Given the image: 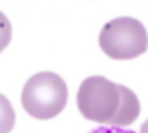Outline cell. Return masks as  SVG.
<instances>
[{
  "label": "cell",
  "mask_w": 148,
  "mask_h": 133,
  "mask_svg": "<svg viewBox=\"0 0 148 133\" xmlns=\"http://www.w3.org/2000/svg\"><path fill=\"white\" fill-rule=\"evenodd\" d=\"M21 103L23 109L34 118H54L64 111L68 103V84L58 73L40 71L25 83Z\"/></svg>",
  "instance_id": "1"
},
{
  "label": "cell",
  "mask_w": 148,
  "mask_h": 133,
  "mask_svg": "<svg viewBox=\"0 0 148 133\" xmlns=\"http://www.w3.org/2000/svg\"><path fill=\"white\" fill-rule=\"evenodd\" d=\"M99 47L107 56L116 60L137 58L148 47V32L139 19L116 17L103 25L99 32Z\"/></svg>",
  "instance_id": "2"
},
{
  "label": "cell",
  "mask_w": 148,
  "mask_h": 133,
  "mask_svg": "<svg viewBox=\"0 0 148 133\" xmlns=\"http://www.w3.org/2000/svg\"><path fill=\"white\" fill-rule=\"evenodd\" d=\"M77 107L92 122L111 124L120 107V84L103 75L86 77L77 90Z\"/></svg>",
  "instance_id": "3"
},
{
  "label": "cell",
  "mask_w": 148,
  "mask_h": 133,
  "mask_svg": "<svg viewBox=\"0 0 148 133\" xmlns=\"http://www.w3.org/2000/svg\"><path fill=\"white\" fill-rule=\"evenodd\" d=\"M139 114H141V101H139L137 94L131 88L120 84V107L114 118L111 120V126L127 128L130 124H133L137 120Z\"/></svg>",
  "instance_id": "4"
},
{
  "label": "cell",
  "mask_w": 148,
  "mask_h": 133,
  "mask_svg": "<svg viewBox=\"0 0 148 133\" xmlns=\"http://www.w3.org/2000/svg\"><path fill=\"white\" fill-rule=\"evenodd\" d=\"M15 126V111L11 101L0 94V133H10Z\"/></svg>",
  "instance_id": "5"
},
{
  "label": "cell",
  "mask_w": 148,
  "mask_h": 133,
  "mask_svg": "<svg viewBox=\"0 0 148 133\" xmlns=\"http://www.w3.org/2000/svg\"><path fill=\"white\" fill-rule=\"evenodd\" d=\"M11 41V23L6 17V13L0 11V53L10 45Z\"/></svg>",
  "instance_id": "6"
},
{
  "label": "cell",
  "mask_w": 148,
  "mask_h": 133,
  "mask_svg": "<svg viewBox=\"0 0 148 133\" xmlns=\"http://www.w3.org/2000/svg\"><path fill=\"white\" fill-rule=\"evenodd\" d=\"M88 133H137V131H131L127 128H120V126H111V124H103L101 128H94L92 131Z\"/></svg>",
  "instance_id": "7"
},
{
  "label": "cell",
  "mask_w": 148,
  "mask_h": 133,
  "mask_svg": "<svg viewBox=\"0 0 148 133\" xmlns=\"http://www.w3.org/2000/svg\"><path fill=\"white\" fill-rule=\"evenodd\" d=\"M139 133H148V120L141 126V131H139Z\"/></svg>",
  "instance_id": "8"
}]
</instances>
